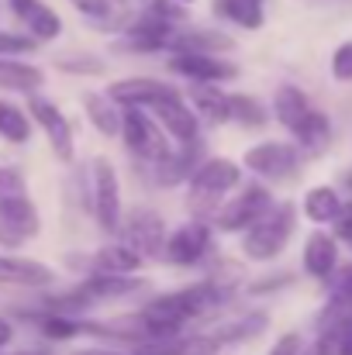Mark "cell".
Returning <instances> with one entry per match:
<instances>
[{
	"label": "cell",
	"instance_id": "obj_48",
	"mask_svg": "<svg viewBox=\"0 0 352 355\" xmlns=\"http://www.w3.org/2000/svg\"><path fill=\"white\" fill-rule=\"evenodd\" d=\"M117 7H121V10H124V7H128V0H115Z\"/></svg>",
	"mask_w": 352,
	"mask_h": 355
},
{
	"label": "cell",
	"instance_id": "obj_39",
	"mask_svg": "<svg viewBox=\"0 0 352 355\" xmlns=\"http://www.w3.org/2000/svg\"><path fill=\"white\" fill-rule=\"evenodd\" d=\"M332 235H335V241H342V245H346V248L352 252V200H346L342 214L335 218V225H332Z\"/></svg>",
	"mask_w": 352,
	"mask_h": 355
},
{
	"label": "cell",
	"instance_id": "obj_15",
	"mask_svg": "<svg viewBox=\"0 0 352 355\" xmlns=\"http://www.w3.org/2000/svg\"><path fill=\"white\" fill-rule=\"evenodd\" d=\"M301 262H304V272H308L311 279H325V283H328V279L335 276V269H339V241H335V235L315 228L311 235L304 238V255H301Z\"/></svg>",
	"mask_w": 352,
	"mask_h": 355
},
{
	"label": "cell",
	"instance_id": "obj_29",
	"mask_svg": "<svg viewBox=\"0 0 352 355\" xmlns=\"http://www.w3.org/2000/svg\"><path fill=\"white\" fill-rule=\"evenodd\" d=\"M83 17H90V21H97V24H104V28H117V31H124L128 28V14L117 7L115 0H69Z\"/></svg>",
	"mask_w": 352,
	"mask_h": 355
},
{
	"label": "cell",
	"instance_id": "obj_30",
	"mask_svg": "<svg viewBox=\"0 0 352 355\" xmlns=\"http://www.w3.org/2000/svg\"><path fill=\"white\" fill-rule=\"evenodd\" d=\"M24 28L35 42H56L62 35V17L49 7V3H38L28 17H24Z\"/></svg>",
	"mask_w": 352,
	"mask_h": 355
},
{
	"label": "cell",
	"instance_id": "obj_27",
	"mask_svg": "<svg viewBox=\"0 0 352 355\" xmlns=\"http://www.w3.org/2000/svg\"><path fill=\"white\" fill-rule=\"evenodd\" d=\"M83 111H87L90 124H94L104 138L121 135V107H117L108 94H83Z\"/></svg>",
	"mask_w": 352,
	"mask_h": 355
},
{
	"label": "cell",
	"instance_id": "obj_6",
	"mask_svg": "<svg viewBox=\"0 0 352 355\" xmlns=\"http://www.w3.org/2000/svg\"><path fill=\"white\" fill-rule=\"evenodd\" d=\"M297 162H301V148L294 141H259L252 145L245 155H242V166L259 176V180H273V183H283L297 173Z\"/></svg>",
	"mask_w": 352,
	"mask_h": 355
},
{
	"label": "cell",
	"instance_id": "obj_8",
	"mask_svg": "<svg viewBox=\"0 0 352 355\" xmlns=\"http://www.w3.org/2000/svg\"><path fill=\"white\" fill-rule=\"evenodd\" d=\"M211 238H215V228L211 221H187L180 225L176 232H169V241H166V262L173 266H201L208 255H211Z\"/></svg>",
	"mask_w": 352,
	"mask_h": 355
},
{
	"label": "cell",
	"instance_id": "obj_46",
	"mask_svg": "<svg viewBox=\"0 0 352 355\" xmlns=\"http://www.w3.org/2000/svg\"><path fill=\"white\" fill-rule=\"evenodd\" d=\"M10 338H14V324H10L7 318H0V349H7Z\"/></svg>",
	"mask_w": 352,
	"mask_h": 355
},
{
	"label": "cell",
	"instance_id": "obj_11",
	"mask_svg": "<svg viewBox=\"0 0 352 355\" xmlns=\"http://www.w3.org/2000/svg\"><path fill=\"white\" fill-rule=\"evenodd\" d=\"M28 114L38 121V128L45 131L49 148L56 152V159H59V162H73L76 145H73V128H69L66 114H62L49 97H38V94H31V101H28Z\"/></svg>",
	"mask_w": 352,
	"mask_h": 355
},
{
	"label": "cell",
	"instance_id": "obj_28",
	"mask_svg": "<svg viewBox=\"0 0 352 355\" xmlns=\"http://www.w3.org/2000/svg\"><path fill=\"white\" fill-rule=\"evenodd\" d=\"M266 324H269V318H266L262 311H249V314H242V318H235V321L218 324L211 335H215L221 345H235V342H249V338L262 335Z\"/></svg>",
	"mask_w": 352,
	"mask_h": 355
},
{
	"label": "cell",
	"instance_id": "obj_9",
	"mask_svg": "<svg viewBox=\"0 0 352 355\" xmlns=\"http://www.w3.org/2000/svg\"><path fill=\"white\" fill-rule=\"evenodd\" d=\"M149 114L162 124V131H166L176 145L201 138V118H197V111L190 107V101H187L180 90H173L169 97L156 101V104L149 107Z\"/></svg>",
	"mask_w": 352,
	"mask_h": 355
},
{
	"label": "cell",
	"instance_id": "obj_38",
	"mask_svg": "<svg viewBox=\"0 0 352 355\" xmlns=\"http://www.w3.org/2000/svg\"><path fill=\"white\" fill-rule=\"evenodd\" d=\"M332 76L339 83H352V38L335 49V55H332Z\"/></svg>",
	"mask_w": 352,
	"mask_h": 355
},
{
	"label": "cell",
	"instance_id": "obj_2",
	"mask_svg": "<svg viewBox=\"0 0 352 355\" xmlns=\"http://www.w3.org/2000/svg\"><path fill=\"white\" fill-rule=\"evenodd\" d=\"M294 228H297V207L290 200H280L273 204L245 235H242V255L252 259V262H269L276 259L287 241L294 238Z\"/></svg>",
	"mask_w": 352,
	"mask_h": 355
},
{
	"label": "cell",
	"instance_id": "obj_36",
	"mask_svg": "<svg viewBox=\"0 0 352 355\" xmlns=\"http://www.w3.org/2000/svg\"><path fill=\"white\" fill-rule=\"evenodd\" d=\"M14 197H28V183L14 166H0V200H14Z\"/></svg>",
	"mask_w": 352,
	"mask_h": 355
},
{
	"label": "cell",
	"instance_id": "obj_16",
	"mask_svg": "<svg viewBox=\"0 0 352 355\" xmlns=\"http://www.w3.org/2000/svg\"><path fill=\"white\" fill-rule=\"evenodd\" d=\"M176 52L225 55V52H235V38L225 31H211V28H176V35L169 42V55H176Z\"/></svg>",
	"mask_w": 352,
	"mask_h": 355
},
{
	"label": "cell",
	"instance_id": "obj_33",
	"mask_svg": "<svg viewBox=\"0 0 352 355\" xmlns=\"http://www.w3.org/2000/svg\"><path fill=\"white\" fill-rule=\"evenodd\" d=\"M232 121H238L242 128H262L269 121V111L252 94H232Z\"/></svg>",
	"mask_w": 352,
	"mask_h": 355
},
{
	"label": "cell",
	"instance_id": "obj_51",
	"mask_svg": "<svg viewBox=\"0 0 352 355\" xmlns=\"http://www.w3.org/2000/svg\"><path fill=\"white\" fill-rule=\"evenodd\" d=\"M21 355H28V352H21Z\"/></svg>",
	"mask_w": 352,
	"mask_h": 355
},
{
	"label": "cell",
	"instance_id": "obj_12",
	"mask_svg": "<svg viewBox=\"0 0 352 355\" xmlns=\"http://www.w3.org/2000/svg\"><path fill=\"white\" fill-rule=\"evenodd\" d=\"M169 73L190 80V83H228L238 80V66L225 55H204V52H176L169 55Z\"/></svg>",
	"mask_w": 352,
	"mask_h": 355
},
{
	"label": "cell",
	"instance_id": "obj_3",
	"mask_svg": "<svg viewBox=\"0 0 352 355\" xmlns=\"http://www.w3.org/2000/svg\"><path fill=\"white\" fill-rule=\"evenodd\" d=\"M121 141L135 159L149 162V169L173 152V141L162 131V124L142 107H121Z\"/></svg>",
	"mask_w": 352,
	"mask_h": 355
},
{
	"label": "cell",
	"instance_id": "obj_19",
	"mask_svg": "<svg viewBox=\"0 0 352 355\" xmlns=\"http://www.w3.org/2000/svg\"><path fill=\"white\" fill-rule=\"evenodd\" d=\"M221 342L215 335H180L166 342H142L135 345V355H218Z\"/></svg>",
	"mask_w": 352,
	"mask_h": 355
},
{
	"label": "cell",
	"instance_id": "obj_17",
	"mask_svg": "<svg viewBox=\"0 0 352 355\" xmlns=\"http://www.w3.org/2000/svg\"><path fill=\"white\" fill-rule=\"evenodd\" d=\"M56 272L45 262L35 259H17V255H0V286H52Z\"/></svg>",
	"mask_w": 352,
	"mask_h": 355
},
{
	"label": "cell",
	"instance_id": "obj_13",
	"mask_svg": "<svg viewBox=\"0 0 352 355\" xmlns=\"http://www.w3.org/2000/svg\"><path fill=\"white\" fill-rule=\"evenodd\" d=\"M201 166H204V141L194 138V141L176 145L162 162H156L152 166V176H156L159 187H180V183H190Z\"/></svg>",
	"mask_w": 352,
	"mask_h": 355
},
{
	"label": "cell",
	"instance_id": "obj_44",
	"mask_svg": "<svg viewBox=\"0 0 352 355\" xmlns=\"http://www.w3.org/2000/svg\"><path fill=\"white\" fill-rule=\"evenodd\" d=\"M335 349H339V355H352V321L335 335Z\"/></svg>",
	"mask_w": 352,
	"mask_h": 355
},
{
	"label": "cell",
	"instance_id": "obj_31",
	"mask_svg": "<svg viewBox=\"0 0 352 355\" xmlns=\"http://www.w3.org/2000/svg\"><path fill=\"white\" fill-rule=\"evenodd\" d=\"M38 328H42V335H45V338H52V342H69V338H76V335L90 331V324H87V321L69 318V314H49V311L38 318Z\"/></svg>",
	"mask_w": 352,
	"mask_h": 355
},
{
	"label": "cell",
	"instance_id": "obj_34",
	"mask_svg": "<svg viewBox=\"0 0 352 355\" xmlns=\"http://www.w3.org/2000/svg\"><path fill=\"white\" fill-rule=\"evenodd\" d=\"M56 69L76 73V76H101L104 73V62L94 59V55H59L56 59Z\"/></svg>",
	"mask_w": 352,
	"mask_h": 355
},
{
	"label": "cell",
	"instance_id": "obj_22",
	"mask_svg": "<svg viewBox=\"0 0 352 355\" xmlns=\"http://www.w3.org/2000/svg\"><path fill=\"white\" fill-rule=\"evenodd\" d=\"M308 114H311V104H308L304 90H301V87H294V83H280V87H276V94H273V118L294 135V131H297V124L308 118Z\"/></svg>",
	"mask_w": 352,
	"mask_h": 355
},
{
	"label": "cell",
	"instance_id": "obj_32",
	"mask_svg": "<svg viewBox=\"0 0 352 355\" xmlns=\"http://www.w3.org/2000/svg\"><path fill=\"white\" fill-rule=\"evenodd\" d=\"M0 138H7L10 145H24L31 138V121L21 107L0 101Z\"/></svg>",
	"mask_w": 352,
	"mask_h": 355
},
{
	"label": "cell",
	"instance_id": "obj_23",
	"mask_svg": "<svg viewBox=\"0 0 352 355\" xmlns=\"http://www.w3.org/2000/svg\"><path fill=\"white\" fill-rule=\"evenodd\" d=\"M294 145H297L304 155H321V152L332 145V121H328V114L311 107V114L301 121L297 131H294Z\"/></svg>",
	"mask_w": 352,
	"mask_h": 355
},
{
	"label": "cell",
	"instance_id": "obj_7",
	"mask_svg": "<svg viewBox=\"0 0 352 355\" xmlns=\"http://www.w3.org/2000/svg\"><path fill=\"white\" fill-rule=\"evenodd\" d=\"M121 235H124V245L131 252H138L142 259H162L166 255V241H169V232H166V221L162 214H156L152 207H138L124 218L121 225Z\"/></svg>",
	"mask_w": 352,
	"mask_h": 355
},
{
	"label": "cell",
	"instance_id": "obj_47",
	"mask_svg": "<svg viewBox=\"0 0 352 355\" xmlns=\"http://www.w3.org/2000/svg\"><path fill=\"white\" fill-rule=\"evenodd\" d=\"M73 355H124V352H111V349H80Z\"/></svg>",
	"mask_w": 352,
	"mask_h": 355
},
{
	"label": "cell",
	"instance_id": "obj_43",
	"mask_svg": "<svg viewBox=\"0 0 352 355\" xmlns=\"http://www.w3.org/2000/svg\"><path fill=\"white\" fill-rule=\"evenodd\" d=\"M290 283V272H280V276H266V283H252L249 293H266V290H280Z\"/></svg>",
	"mask_w": 352,
	"mask_h": 355
},
{
	"label": "cell",
	"instance_id": "obj_5",
	"mask_svg": "<svg viewBox=\"0 0 352 355\" xmlns=\"http://www.w3.org/2000/svg\"><path fill=\"white\" fill-rule=\"evenodd\" d=\"M273 207V197H269V190L262 187V183H245L242 190H238V197H228L225 204H221V211L211 218V228H218V232H225V235H245L266 211Z\"/></svg>",
	"mask_w": 352,
	"mask_h": 355
},
{
	"label": "cell",
	"instance_id": "obj_42",
	"mask_svg": "<svg viewBox=\"0 0 352 355\" xmlns=\"http://www.w3.org/2000/svg\"><path fill=\"white\" fill-rule=\"evenodd\" d=\"M304 355H339V349H335V338L318 335L311 345H304Z\"/></svg>",
	"mask_w": 352,
	"mask_h": 355
},
{
	"label": "cell",
	"instance_id": "obj_21",
	"mask_svg": "<svg viewBox=\"0 0 352 355\" xmlns=\"http://www.w3.org/2000/svg\"><path fill=\"white\" fill-rule=\"evenodd\" d=\"M342 207H346L342 193H339L335 187H328V183L311 187V190L304 193V204H301L304 218L315 221V225H335V218L342 214Z\"/></svg>",
	"mask_w": 352,
	"mask_h": 355
},
{
	"label": "cell",
	"instance_id": "obj_49",
	"mask_svg": "<svg viewBox=\"0 0 352 355\" xmlns=\"http://www.w3.org/2000/svg\"><path fill=\"white\" fill-rule=\"evenodd\" d=\"M346 187H349V190H352V173H349V176H346Z\"/></svg>",
	"mask_w": 352,
	"mask_h": 355
},
{
	"label": "cell",
	"instance_id": "obj_37",
	"mask_svg": "<svg viewBox=\"0 0 352 355\" xmlns=\"http://www.w3.org/2000/svg\"><path fill=\"white\" fill-rule=\"evenodd\" d=\"M142 10H149L162 21H173V24H180L187 17V7L180 0H142Z\"/></svg>",
	"mask_w": 352,
	"mask_h": 355
},
{
	"label": "cell",
	"instance_id": "obj_1",
	"mask_svg": "<svg viewBox=\"0 0 352 355\" xmlns=\"http://www.w3.org/2000/svg\"><path fill=\"white\" fill-rule=\"evenodd\" d=\"M242 187V166L228 159V155H218V159H204V166L194 173L190 180V190H187V207L197 214V221H211L221 204H225V193H232Z\"/></svg>",
	"mask_w": 352,
	"mask_h": 355
},
{
	"label": "cell",
	"instance_id": "obj_35",
	"mask_svg": "<svg viewBox=\"0 0 352 355\" xmlns=\"http://www.w3.org/2000/svg\"><path fill=\"white\" fill-rule=\"evenodd\" d=\"M38 42L31 35H21V31H0V59H10V55H28L35 52Z\"/></svg>",
	"mask_w": 352,
	"mask_h": 355
},
{
	"label": "cell",
	"instance_id": "obj_41",
	"mask_svg": "<svg viewBox=\"0 0 352 355\" xmlns=\"http://www.w3.org/2000/svg\"><path fill=\"white\" fill-rule=\"evenodd\" d=\"M332 283V297H342V300H352V262L339 266L335 276L328 279Z\"/></svg>",
	"mask_w": 352,
	"mask_h": 355
},
{
	"label": "cell",
	"instance_id": "obj_20",
	"mask_svg": "<svg viewBox=\"0 0 352 355\" xmlns=\"http://www.w3.org/2000/svg\"><path fill=\"white\" fill-rule=\"evenodd\" d=\"M80 290L94 304H101V300H121V297H131V293L145 290V279H138V276H111V272H90L80 283Z\"/></svg>",
	"mask_w": 352,
	"mask_h": 355
},
{
	"label": "cell",
	"instance_id": "obj_40",
	"mask_svg": "<svg viewBox=\"0 0 352 355\" xmlns=\"http://www.w3.org/2000/svg\"><path fill=\"white\" fill-rule=\"evenodd\" d=\"M266 355H304V338H301L297 331H287V335H280V338L273 342V349Z\"/></svg>",
	"mask_w": 352,
	"mask_h": 355
},
{
	"label": "cell",
	"instance_id": "obj_50",
	"mask_svg": "<svg viewBox=\"0 0 352 355\" xmlns=\"http://www.w3.org/2000/svg\"><path fill=\"white\" fill-rule=\"evenodd\" d=\"M180 3H183V7H187V3H194V0H180Z\"/></svg>",
	"mask_w": 352,
	"mask_h": 355
},
{
	"label": "cell",
	"instance_id": "obj_14",
	"mask_svg": "<svg viewBox=\"0 0 352 355\" xmlns=\"http://www.w3.org/2000/svg\"><path fill=\"white\" fill-rule=\"evenodd\" d=\"M173 90H176V87H169V83H162V80H152V76H128V80L111 83L104 94L115 101L117 107H142V111H149L156 101L169 97Z\"/></svg>",
	"mask_w": 352,
	"mask_h": 355
},
{
	"label": "cell",
	"instance_id": "obj_26",
	"mask_svg": "<svg viewBox=\"0 0 352 355\" xmlns=\"http://www.w3.org/2000/svg\"><path fill=\"white\" fill-rule=\"evenodd\" d=\"M45 83V73L31 62L17 59H0V90H17V94H35Z\"/></svg>",
	"mask_w": 352,
	"mask_h": 355
},
{
	"label": "cell",
	"instance_id": "obj_45",
	"mask_svg": "<svg viewBox=\"0 0 352 355\" xmlns=\"http://www.w3.org/2000/svg\"><path fill=\"white\" fill-rule=\"evenodd\" d=\"M7 3H10V10H14V14L24 21V17H28V14H31V10H35L42 0H7Z\"/></svg>",
	"mask_w": 352,
	"mask_h": 355
},
{
	"label": "cell",
	"instance_id": "obj_18",
	"mask_svg": "<svg viewBox=\"0 0 352 355\" xmlns=\"http://www.w3.org/2000/svg\"><path fill=\"white\" fill-rule=\"evenodd\" d=\"M187 101L197 111V118H208L211 124H228L232 121V94H225L218 83L187 87Z\"/></svg>",
	"mask_w": 352,
	"mask_h": 355
},
{
	"label": "cell",
	"instance_id": "obj_10",
	"mask_svg": "<svg viewBox=\"0 0 352 355\" xmlns=\"http://www.w3.org/2000/svg\"><path fill=\"white\" fill-rule=\"evenodd\" d=\"M38 232H42V218L28 197L0 200V248H21Z\"/></svg>",
	"mask_w": 352,
	"mask_h": 355
},
{
	"label": "cell",
	"instance_id": "obj_25",
	"mask_svg": "<svg viewBox=\"0 0 352 355\" xmlns=\"http://www.w3.org/2000/svg\"><path fill=\"white\" fill-rule=\"evenodd\" d=\"M262 3L266 0H211V14L221 17V21H232L245 31H259L262 21H266Z\"/></svg>",
	"mask_w": 352,
	"mask_h": 355
},
{
	"label": "cell",
	"instance_id": "obj_24",
	"mask_svg": "<svg viewBox=\"0 0 352 355\" xmlns=\"http://www.w3.org/2000/svg\"><path fill=\"white\" fill-rule=\"evenodd\" d=\"M142 262H145V259H142L138 252H131L124 241L97 248L94 259H90L94 272H111V276H135V272L142 269Z\"/></svg>",
	"mask_w": 352,
	"mask_h": 355
},
{
	"label": "cell",
	"instance_id": "obj_4",
	"mask_svg": "<svg viewBox=\"0 0 352 355\" xmlns=\"http://www.w3.org/2000/svg\"><path fill=\"white\" fill-rule=\"evenodd\" d=\"M90 211L97 218V225L115 235L124 225V214H121V180H117V169L111 166V159L97 155L94 166H90Z\"/></svg>",
	"mask_w": 352,
	"mask_h": 355
}]
</instances>
